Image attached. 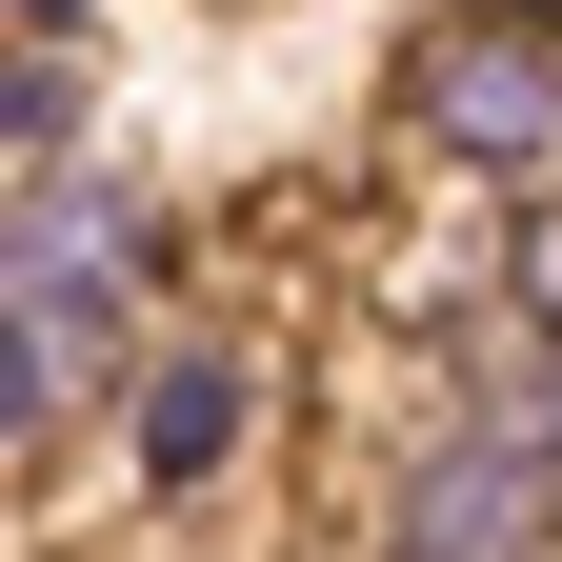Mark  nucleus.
<instances>
[{
  "label": "nucleus",
  "instance_id": "f257e3e1",
  "mask_svg": "<svg viewBox=\"0 0 562 562\" xmlns=\"http://www.w3.org/2000/svg\"><path fill=\"white\" fill-rule=\"evenodd\" d=\"M402 161L442 181H562V21H503V0H442L402 41Z\"/></svg>",
  "mask_w": 562,
  "mask_h": 562
},
{
  "label": "nucleus",
  "instance_id": "f03ea898",
  "mask_svg": "<svg viewBox=\"0 0 562 562\" xmlns=\"http://www.w3.org/2000/svg\"><path fill=\"white\" fill-rule=\"evenodd\" d=\"M382 562H562V462L522 442L503 402L442 422V442H402V482H382Z\"/></svg>",
  "mask_w": 562,
  "mask_h": 562
},
{
  "label": "nucleus",
  "instance_id": "7ed1b4c3",
  "mask_svg": "<svg viewBox=\"0 0 562 562\" xmlns=\"http://www.w3.org/2000/svg\"><path fill=\"white\" fill-rule=\"evenodd\" d=\"M261 341H222V322H181V341H140L121 362V482L140 503H201V482H222L241 442H261Z\"/></svg>",
  "mask_w": 562,
  "mask_h": 562
},
{
  "label": "nucleus",
  "instance_id": "20e7f679",
  "mask_svg": "<svg viewBox=\"0 0 562 562\" xmlns=\"http://www.w3.org/2000/svg\"><path fill=\"white\" fill-rule=\"evenodd\" d=\"M60 281H101V302L161 281V222H140L121 181H81V161H41L21 201H0V302H60Z\"/></svg>",
  "mask_w": 562,
  "mask_h": 562
},
{
  "label": "nucleus",
  "instance_id": "39448f33",
  "mask_svg": "<svg viewBox=\"0 0 562 562\" xmlns=\"http://www.w3.org/2000/svg\"><path fill=\"white\" fill-rule=\"evenodd\" d=\"M482 302L522 341H562V181H522V222H482Z\"/></svg>",
  "mask_w": 562,
  "mask_h": 562
},
{
  "label": "nucleus",
  "instance_id": "423d86ee",
  "mask_svg": "<svg viewBox=\"0 0 562 562\" xmlns=\"http://www.w3.org/2000/svg\"><path fill=\"white\" fill-rule=\"evenodd\" d=\"M81 140V41H0V161H60Z\"/></svg>",
  "mask_w": 562,
  "mask_h": 562
},
{
  "label": "nucleus",
  "instance_id": "0eeeda50",
  "mask_svg": "<svg viewBox=\"0 0 562 562\" xmlns=\"http://www.w3.org/2000/svg\"><path fill=\"white\" fill-rule=\"evenodd\" d=\"M503 422H522V442H542V462H562V341H542V362H522V382H503Z\"/></svg>",
  "mask_w": 562,
  "mask_h": 562
},
{
  "label": "nucleus",
  "instance_id": "6e6552de",
  "mask_svg": "<svg viewBox=\"0 0 562 562\" xmlns=\"http://www.w3.org/2000/svg\"><path fill=\"white\" fill-rule=\"evenodd\" d=\"M0 21H21V41H60V21H81V0H0Z\"/></svg>",
  "mask_w": 562,
  "mask_h": 562
},
{
  "label": "nucleus",
  "instance_id": "1a4fd4ad",
  "mask_svg": "<svg viewBox=\"0 0 562 562\" xmlns=\"http://www.w3.org/2000/svg\"><path fill=\"white\" fill-rule=\"evenodd\" d=\"M503 21H562V0H503Z\"/></svg>",
  "mask_w": 562,
  "mask_h": 562
}]
</instances>
